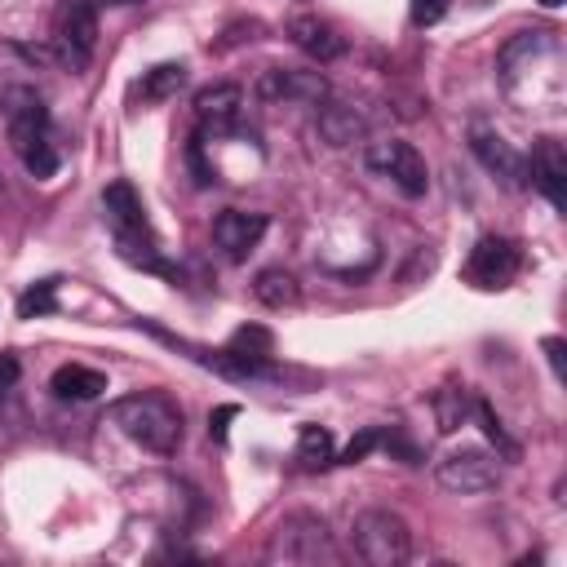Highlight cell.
Listing matches in <instances>:
<instances>
[{"instance_id":"25","label":"cell","mask_w":567,"mask_h":567,"mask_svg":"<svg viewBox=\"0 0 567 567\" xmlns=\"http://www.w3.org/2000/svg\"><path fill=\"white\" fill-rule=\"evenodd\" d=\"M470 408H474V416H478V425H483V434H487V439H492V443H496V447H501L505 456H514L518 447H514V443H509V434L501 430V421H496V412L487 408V399H474Z\"/></svg>"},{"instance_id":"19","label":"cell","mask_w":567,"mask_h":567,"mask_svg":"<svg viewBox=\"0 0 567 567\" xmlns=\"http://www.w3.org/2000/svg\"><path fill=\"white\" fill-rule=\"evenodd\" d=\"M252 297H257L261 306H270V310H284V306H292V301L301 297V288H297V279H292L284 266H266V270H257V279H252Z\"/></svg>"},{"instance_id":"27","label":"cell","mask_w":567,"mask_h":567,"mask_svg":"<svg viewBox=\"0 0 567 567\" xmlns=\"http://www.w3.org/2000/svg\"><path fill=\"white\" fill-rule=\"evenodd\" d=\"M447 4L452 0H408V18H412V27H434L447 13Z\"/></svg>"},{"instance_id":"26","label":"cell","mask_w":567,"mask_h":567,"mask_svg":"<svg viewBox=\"0 0 567 567\" xmlns=\"http://www.w3.org/2000/svg\"><path fill=\"white\" fill-rule=\"evenodd\" d=\"M381 443H385V434H381L377 425H368V430H359V434L346 443V452H341V456H332V461H341V465H359V461H363L372 447H381Z\"/></svg>"},{"instance_id":"31","label":"cell","mask_w":567,"mask_h":567,"mask_svg":"<svg viewBox=\"0 0 567 567\" xmlns=\"http://www.w3.org/2000/svg\"><path fill=\"white\" fill-rule=\"evenodd\" d=\"M13 381H18V359H13V354H0V394H4Z\"/></svg>"},{"instance_id":"5","label":"cell","mask_w":567,"mask_h":567,"mask_svg":"<svg viewBox=\"0 0 567 567\" xmlns=\"http://www.w3.org/2000/svg\"><path fill=\"white\" fill-rule=\"evenodd\" d=\"M350 540H354V554L368 567H399L412 554V527L394 509H363V514H354Z\"/></svg>"},{"instance_id":"13","label":"cell","mask_w":567,"mask_h":567,"mask_svg":"<svg viewBox=\"0 0 567 567\" xmlns=\"http://www.w3.org/2000/svg\"><path fill=\"white\" fill-rule=\"evenodd\" d=\"M527 182L563 213L567 208V151L558 137H540L532 146V159H527Z\"/></svg>"},{"instance_id":"10","label":"cell","mask_w":567,"mask_h":567,"mask_svg":"<svg viewBox=\"0 0 567 567\" xmlns=\"http://www.w3.org/2000/svg\"><path fill=\"white\" fill-rule=\"evenodd\" d=\"M257 97L270 106H319L328 97V80L319 71H297V66H266L257 80Z\"/></svg>"},{"instance_id":"29","label":"cell","mask_w":567,"mask_h":567,"mask_svg":"<svg viewBox=\"0 0 567 567\" xmlns=\"http://www.w3.org/2000/svg\"><path fill=\"white\" fill-rule=\"evenodd\" d=\"M235 412H239V408H235V403H221V408H217V412H213V421H208V430H213V439H217V443H221V439H226V421H230V416H235Z\"/></svg>"},{"instance_id":"4","label":"cell","mask_w":567,"mask_h":567,"mask_svg":"<svg viewBox=\"0 0 567 567\" xmlns=\"http://www.w3.org/2000/svg\"><path fill=\"white\" fill-rule=\"evenodd\" d=\"M337 545L332 532L319 514H288L275 523L270 540H266V563H284V567H319L332 563Z\"/></svg>"},{"instance_id":"18","label":"cell","mask_w":567,"mask_h":567,"mask_svg":"<svg viewBox=\"0 0 567 567\" xmlns=\"http://www.w3.org/2000/svg\"><path fill=\"white\" fill-rule=\"evenodd\" d=\"M49 390H53L58 399L89 403V399H97V394L106 390V372H97V368H89V363H62V368L53 372Z\"/></svg>"},{"instance_id":"28","label":"cell","mask_w":567,"mask_h":567,"mask_svg":"<svg viewBox=\"0 0 567 567\" xmlns=\"http://www.w3.org/2000/svg\"><path fill=\"white\" fill-rule=\"evenodd\" d=\"M221 35H226V40H217V44H213L217 53H221V49H230V44H244V40H257V35H261V22H235V27H226Z\"/></svg>"},{"instance_id":"30","label":"cell","mask_w":567,"mask_h":567,"mask_svg":"<svg viewBox=\"0 0 567 567\" xmlns=\"http://www.w3.org/2000/svg\"><path fill=\"white\" fill-rule=\"evenodd\" d=\"M545 354H549V368H554V377L563 381V341H558V337H545Z\"/></svg>"},{"instance_id":"24","label":"cell","mask_w":567,"mask_h":567,"mask_svg":"<svg viewBox=\"0 0 567 567\" xmlns=\"http://www.w3.org/2000/svg\"><path fill=\"white\" fill-rule=\"evenodd\" d=\"M226 350H235V354H244V359H261V363H270L275 341H270V332H266V328H239V332L230 337V346H226Z\"/></svg>"},{"instance_id":"8","label":"cell","mask_w":567,"mask_h":567,"mask_svg":"<svg viewBox=\"0 0 567 567\" xmlns=\"http://www.w3.org/2000/svg\"><path fill=\"white\" fill-rule=\"evenodd\" d=\"M518 266H523V252H518L514 239H505V235H483V239L470 248V257H465V284H470V288H483V292H496V288H509V284H514Z\"/></svg>"},{"instance_id":"2","label":"cell","mask_w":567,"mask_h":567,"mask_svg":"<svg viewBox=\"0 0 567 567\" xmlns=\"http://www.w3.org/2000/svg\"><path fill=\"white\" fill-rule=\"evenodd\" d=\"M102 213L115 230V248L128 266H142V270H168L164 257H159V244L151 235V221H146V208H142V195L128 186V182H111L102 190Z\"/></svg>"},{"instance_id":"23","label":"cell","mask_w":567,"mask_h":567,"mask_svg":"<svg viewBox=\"0 0 567 567\" xmlns=\"http://www.w3.org/2000/svg\"><path fill=\"white\" fill-rule=\"evenodd\" d=\"M53 306H58V279H40V284H31V288L18 297V319L49 315Z\"/></svg>"},{"instance_id":"33","label":"cell","mask_w":567,"mask_h":567,"mask_svg":"<svg viewBox=\"0 0 567 567\" xmlns=\"http://www.w3.org/2000/svg\"><path fill=\"white\" fill-rule=\"evenodd\" d=\"M106 4H137V0H106Z\"/></svg>"},{"instance_id":"22","label":"cell","mask_w":567,"mask_h":567,"mask_svg":"<svg viewBox=\"0 0 567 567\" xmlns=\"http://www.w3.org/2000/svg\"><path fill=\"white\" fill-rule=\"evenodd\" d=\"M465 412H470V390H465V385H443V390L434 394V416H439V430H443V434L461 430Z\"/></svg>"},{"instance_id":"16","label":"cell","mask_w":567,"mask_h":567,"mask_svg":"<svg viewBox=\"0 0 567 567\" xmlns=\"http://www.w3.org/2000/svg\"><path fill=\"white\" fill-rule=\"evenodd\" d=\"M368 128H372V115H368L363 106H354V102H332V97L319 102V137H323L328 146H350V142H359Z\"/></svg>"},{"instance_id":"9","label":"cell","mask_w":567,"mask_h":567,"mask_svg":"<svg viewBox=\"0 0 567 567\" xmlns=\"http://www.w3.org/2000/svg\"><path fill=\"white\" fill-rule=\"evenodd\" d=\"M434 478L439 487L447 492H461V496H478V492H492L501 483V461L483 447H456L447 452L439 465H434Z\"/></svg>"},{"instance_id":"12","label":"cell","mask_w":567,"mask_h":567,"mask_svg":"<svg viewBox=\"0 0 567 567\" xmlns=\"http://www.w3.org/2000/svg\"><path fill=\"white\" fill-rule=\"evenodd\" d=\"M470 151L478 155V164L492 173V177H501V186H509V190H523L527 186V155H518L501 133H492V128H470Z\"/></svg>"},{"instance_id":"11","label":"cell","mask_w":567,"mask_h":567,"mask_svg":"<svg viewBox=\"0 0 567 567\" xmlns=\"http://www.w3.org/2000/svg\"><path fill=\"white\" fill-rule=\"evenodd\" d=\"M270 217L266 213H248V208H226L213 217V244L221 248L226 261H248V252L261 244Z\"/></svg>"},{"instance_id":"17","label":"cell","mask_w":567,"mask_h":567,"mask_svg":"<svg viewBox=\"0 0 567 567\" xmlns=\"http://www.w3.org/2000/svg\"><path fill=\"white\" fill-rule=\"evenodd\" d=\"M288 35H292V44H297L306 58H315V62H332V58L346 53V35H341L332 22L310 18V13L292 18V22H288Z\"/></svg>"},{"instance_id":"20","label":"cell","mask_w":567,"mask_h":567,"mask_svg":"<svg viewBox=\"0 0 567 567\" xmlns=\"http://www.w3.org/2000/svg\"><path fill=\"white\" fill-rule=\"evenodd\" d=\"M182 89H186V66H182V62H159V66H151V71L142 75V84H137L142 102H168V97H177Z\"/></svg>"},{"instance_id":"1","label":"cell","mask_w":567,"mask_h":567,"mask_svg":"<svg viewBox=\"0 0 567 567\" xmlns=\"http://www.w3.org/2000/svg\"><path fill=\"white\" fill-rule=\"evenodd\" d=\"M0 111L9 124V142L18 151V159L27 164L31 177H53L58 173V146H53V128H49V111L40 102L35 89L27 84H9L0 93Z\"/></svg>"},{"instance_id":"21","label":"cell","mask_w":567,"mask_h":567,"mask_svg":"<svg viewBox=\"0 0 567 567\" xmlns=\"http://www.w3.org/2000/svg\"><path fill=\"white\" fill-rule=\"evenodd\" d=\"M297 465H301V470H323V465H332V434H328L323 425L306 421V425L297 430Z\"/></svg>"},{"instance_id":"6","label":"cell","mask_w":567,"mask_h":567,"mask_svg":"<svg viewBox=\"0 0 567 567\" xmlns=\"http://www.w3.org/2000/svg\"><path fill=\"white\" fill-rule=\"evenodd\" d=\"M97 49V4L93 0H62L53 9V58L66 71H84Z\"/></svg>"},{"instance_id":"15","label":"cell","mask_w":567,"mask_h":567,"mask_svg":"<svg viewBox=\"0 0 567 567\" xmlns=\"http://www.w3.org/2000/svg\"><path fill=\"white\" fill-rule=\"evenodd\" d=\"M244 106V89L239 84H208L195 93V120H199V137H221L235 128Z\"/></svg>"},{"instance_id":"14","label":"cell","mask_w":567,"mask_h":567,"mask_svg":"<svg viewBox=\"0 0 567 567\" xmlns=\"http://www.w3.org/2000/svg\"><path fill=\"white\" fill-rule=\"evenodd\" d=\"M554 53H558L554 31H518L514 40H505V49H501V58H496V75H501V84L509 89L523 71L540 66V62L554 58Z\"/></svg>"},{"instance_id":"3","label":"cell","mask_w":567,"mask_h":567,"mask_svg":"<svg viewBox=\"0 0 567 567\" xmlns=\"http://www.w3.org/2000/svg\"><path fill=\"white\" fill-rule=\"evenodd\" d=\"M111 421L155 456H173L182 443V408L168 394H128L111 403Z\"/></svg>"},{"instance_id":"7","label":"cell","mask_w":567,"mask_h":567,"mask_svg":"<svg viewBox=\"0 0 567 567\" xmlns=\"http://www.w3.org/2000/svg\"><path fill=\"white\" fill-rule=\"evenodd\" d=\"M363 159H368V168H372V173L390 177V182H394L403 195H412V199L430 190V168H425L421 151H416L412 142H403V137H381V142H368Z\"/></svg>"},{"instance_id":"32","label":"cell","mask_w":567,"mask_h":567,"mask_svg":"<svg viewBox=\"0 0 567 567\" xmlns=\"http://www.w3.org/2000/svg\"><path fill=\"white\" fill-rule=\"evenodd\" d=\"M540 4H545V9H558V4H563V0H540Z\"/></svg>"}]
</instances>
